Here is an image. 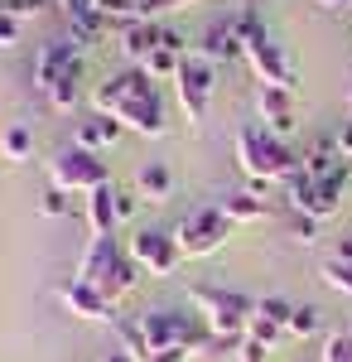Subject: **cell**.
Segmentation results:
<instances>
[{
  "label": "cell",
  "mask_w": 352,
  "mask_h": 362,
  "mask_svg": "<svg viewBox=\"0 0 352 362\" xmlns=\"http://www.w3.org/2000/svg\"><path fill=\"white\" fill-rule=\"evenodd\" d=\"M266 140H271V131L266 126H242L237 131V169H242L246 179H251V194L261 198L266 194V184H261V160H266Z\"/></svg>",
  "instance_id": "7c38bea8"
},
{
  "label": "cell",
  "mask_w": 352,
  "mask_h": 362,
  "mask_svg": "<svg viewBox=\"0 0 352 362\" xmlns=\"http://www.w3.org/2000/svg\"><path fill=\"white\" fill-rule=\"evenodd\" d=\"M169 189H174V174H169V165H160V160L140 165V174H136V194H140V198L164 203V198H169Z\"/></svg>",
  "instance_id": "ffe728a7"
},
{
  "label": "cell",
  "mask_w": 352,
  "mask_h": 362,
  "mask_svg": "<svg viewBox=\"0 0 352 362\" xmlns=\"http://www.w3.org/2000/svg\"><path fill=\"white\" fill-rule=\"evenodd\" d=\"M140 276H145V271H140L136 261H131V251H116V261H111V266H107V271H102L97 280H92V285H97V290L107 295L111 305H116L121 295H131V290L140 285Z\"/></svg>",
  "instance_id": "4fadbf2b"
},
{
  "label": "cell",
  "mask_w": 352,
  "mask_h": 362,
  "mask_svg": "<svg viewBox=\"0 0 352 362\" xmlns=\"http://www.w3.org/2000/svg\"><path fill=\"white\" fill-rule=\"evenodd\" d=\"M15 39H20V20H15L10 10H0V49H10Z\"/></svg>",
  "instance_id": "836d02e7"
},
{
  "label": "cell",
  "mask_w": 352,
  "mask_h": 362,
  "mask_svg": "<svg viewBox=\"0 0 352 362\" xmlns=\"http://www.w3.org/2000/svg\"><path fill=\"white\" fill-rule=\"evenodd\" d=\"M87 223H92V237H111L116 232V189H97V194H87Z\"/></svg>",
  "instance_id": "d6986e66"
},
{
  "label": "cell",
  "mask_w": 352,
  "mask_h": 362,
  "mask_svg": "<svg viewBox=\"0 0 352 362\" xmlns=\"http://www.w3.org/2000/svg\"><path fill=\"white\" fill-rule=\"evenodd\" d=\"M111 116H116L121 126H131L136 136H164V131H169V112H164V102H160V87H155V92H145V97L121 102Z\"/></svg>",
  "instance_id": "9c48e42d"
},
{
  "label": "cell",
  "mask_w": 352,
  "mask_h": 362,
  "mask_svg": "<svg viewBox=\"0 0 352 362\" xmlns=\"http://www.w3.org/2000/svg\"><path fill=\"white\" fill-rule=\"evenodd\" d=\"M324 10H352V0H319Z\"/></svg>",
  "instance_id": "f35d334b"
},
{
  "label": "cell",
  "mask_w": 352,
  "mask_h": 362,
  "mask_svg": "<svg viewBox=\"0 0 352 362\" xmlns=\"http://www.w3.org/2000/svg\"><path fill=\"white\" fill-rule=\"evenodd\" d=\"M116 251H121L116 247V232H111V237H92L87 251H82V261H78V271H73V280H87V285H92V280L116 261Z\"/></svg>",
  "instance_id": "e0dca14e"
},
{
  "label": "cell",
  "mask_w": 352,
  "mask_h": 362,
  "mask_svg": "<svg viewBox=\"0 0 352 362\" xmlns=\"http://www.w3.org/2000/svg\"><path fill=\"white\" fill-rule=\"evenodd\" d=\"M290 314H295V305H290V300H280V295H266V300H256V319L275 324L280 334L290 329Z\"/></svg>",
  "instance_id": "cb8c5ba5"
},
{
  "label": "cell",
  "mask_w": 352,
  "mask_h": 362,
  "mask_svg": "<svg viewBox=\"0 0 352 362\" xmlns=\"http://www.w3.org/2000/svg\"><path fill=\"white\" fill-rule=\"evenodd\" d=\"M39 213H44V218H68V213H73V203H68L63 189H49V194L39 198Z\"/></svg>",
  "instance_id": "f1b7e54d"
},
{
  "label": "cell",
  "mask_w": 352,
  "mask_h": 362,
  "mask_svg": "<svg viewBox=\"0 0 352 362\" xmlns=\"http://www.w3.org/2000/svg\"><path fill=\"white\" fill-rule=\"evenodd\" d=\"M256 112H261V126L271 131L275 140H290L295 136V92H285V87H261L256 92Z\"/></svg>",
  "instance_id": "30bf717a"
},
{
  "label": "cell",
  "mask_w": 352,
  "mask_h": 362,
  "mask_svg": "<svg viewBox=\"0 0 352 362\" xmlns=\"http://www.w3.org/2000/svg\"><path fill=\"white\" fill-rule=\"evenodd\" d=\"M189 353H179V348H164V353H150L145 362H184Z\"/></svg>",
  "instance_id": "74e56055"
},
{
  "label": "cell",
  "mask_w": 352,
  "mask_h": 362,
  "mask_svg": "<svg viewBox=\"0 0 352 362\" xmlns=\"http://www.w3.org/2000/svg\"><path fill=\"white\" fill-rule=\"evenodd\" d=\"M227 362H237V358H227Z\"/></svg>",
  "instance_id": "7bdbcfd3"
},
{
  "label": "cell",
  "mask_w": 352,
  "mask_h": 362,
  "mask_svg": "<svg viewBox=\"0 0 352 362\" xmlns=\"http://www.w3.org/2000/svg\"><path fill=\"white\" fill-rule=\"evenodd\" d=\"M348 107H352V83H348Z\"/></svg>",
  "instance_id": "60d3db41"
},
{
  "label": "cell",
  "mask_w": 352,
  "mask_h": 362,
  "mask_svg": "<svg viewBox=\"0 0 352 362\" xmlns=\"http://www.w3.org/2000/svg\"><path fill=\"white\" fill-rule=\"evenodd\" d=\"M49 174H54V189H63V194H97V189H107V184H111L107 160H97V155L82 150V145L58 150L54 165H49Z\"/></svg>",
  "instance_id": "7a4b0ae2"
},
{
  "label": "cell",
  "mask_w": 352,
  "mask_h": 362,
  "mask_svg": "<svg viewBox=\"0 0 352 362\" xmlns=\"http://www.w3.org/2000/svg\"><path fill=\"white\" fill-rule=\"evenodd\" d=\"M189 300L198 305V314L208 319L213 338H222V343H242L246 338V324H251V314H256V300H251V295L222 290V285H193Z\"/></svg>",
  "instance_id": "6da1fadb"
},
{
  "label": "cell",
  "mask_w": 352,
  "mask_h": 362,
  "mask_svg": "<svg viewBox=\"0 0 352 362\" xmlns=\"http://www.w3.org/2000/svg\"><path fill=\"white\" fill-rule=\"evenodd\" d=\"M121 131H126V126H121L116 116H102V112H97V116H87V121L78 126V145L97 155L102 145H116V140H121Z\"/></svg>",
  "instance_id": "ac0fdd59"
},
{
  "label": "cell",
  "mask_w": 352,
  "mask_h": 362,
  "mask_svg": "<svg viewBox=\"0 0 352 362\" xmlns=\"http://www.w3.org/2000/svg\"><path fill=\"white\" fill-rule=\"evenodd\" d=\"M102 362H136V358H131V353H121V348H116V353H107V358H102Z\"/></svg>",
  "instance_id": "ab89813d"
},
{
  "label": "cell",
  "mask_w": 352,
  "mask_h": 362,
  "mask_svg": "<svg viewBox=\"0 0 352 362\" xmlns=\"http://www.w3.org/2000/svg\"><path fill=\"white\" fill-rule=\"evenodd\" d=\"M58 10H63V15L73 20V15H87V10H97V0H63Z\"/></svg>",
  "instance_id": "8d00e7d4"
},
{
  "label": "cell",
  "mask_w": 352,
  "mask_h": 362,
  "mask_svg": "<svg viewBox=\"0 0 352 362\" xmlns=\"http://www.w3.org/2000/svg\"><path fill=\"white\" fill-rule=\"evenodd\" d=\"M136 198H140V194H126V189H116V218H121V223H126V218H136V208H140Z\"/></svg>",
  "instance_id": "e575fe53"
},
{
  "label": "cell",
  "mask_w": 352,
  "mask_h": 362,
  "mask_svg": "<svg viewBox=\"0 0 352 362\" xmlns=\"http://www.w3.org/2000/svg\"><path fill=\"white\" fill-rule=\"evenodd\" d=\"M63 305H68V314L92 319V324H116V319H121L116 305H111L97 285H87V280H68V285H63Z\"/></svg>",
  "instance_id": "8fae6325"
},
{
  "label": "cell",
  "mask_w": 352,
  "mask_h": 362,
  "mask_svg": "<svg viewBox=\"0 0 352 362\" xmlns=\"http://www.w3.org/2000/svg\"><path fill=\"white\" fill-rule=\"evenodd\" d=\"M242 54H246V44H242V34L232 29V20L213 25L198 39V58H203V63H232V58H242Z\"/></svg>",
  "instance_id": "5bb4252c"
},
{
  "label": "cell",
  "mask_w": 352,
  "mask_h": 362,
  "mask_svg": "<svg viewBox=\"0 0 352 362\" xmlns=\"http://www.w3.org/2000/svg\"><path fill=\"white\" fill-rule=\"evenodd\" d=\"M333 140H338V155H343V160L352 165V121H343V126H338V136H333Z\"/></svg>",
  "instance_id": "d590c367"
},
{
  "label": "cell",
  "mask_w": 352,
  "mask_h": 362,
  "mask_svg": "<svg viewBox=\"0 0 352 362\" xmlns=\"http://www.w3.org/2000/svg\"><path fill=\"white\" fill-rule=\"evenodd\" d=\"M319 276H324V285H333L338 295H352V266L348 261H324Z\"/></svg>",
  "instance_id": "83f0119b"
},
{
  "label": "cell",
  "mask_w": 352,
  "mask_h": 362,
  "mask_svg": "<svg viewBox=\"0 0 352 362\" xmlns=\"http://www.w3.org/2000/svg\"><path fill=\"white\" fill-rule=\"evenodd\" d=\"M179 68H184V58L169 54V49H155V54L145 58V73L150 78H179Z\"/></svg>",
  "instance_id": "4316f807"
},
{
  "label": "cell",
  "mask_w": 352,
  "mask_h": 362,
  "mask_svg": "<svg viewBox=\"0 0 352 362\" xmlns=\"http://www.w3.org/2000/svg\"><path fill=\"white\" fill-rule=\"evenodd\" d=\"M29 150H34V131H29V126H10V131L0 136V155H5L10 165H25Z\"/></svg>",
  "instance_id": "603a6c76"
},
{
  "label": "cell",
  "mask_w": 352,
  "mask_h": 362,
  "mask_svg": "<svg viewBox=\"0 0 352 362\" xmlns=\"http://www.w3.org/2000/svg\"><path fill=\"white\" fill-rule=\"evenodd\" d=\"M285 334H290V338H314V334H319V309H314V305H295Z\"/></svg>",
  "instance_id": "484cf974"
},
{
  "label": "cell",
  "mask_w": 352,
  "mask_h": 362,
  "mask_svg": "<svg viewBox=\"0 0 352 362\" xmlns=\"http://www.w3.org/2000/svg\"><path fill=\"white\" fill-rule=\"evenodd\" d=\"M227 232H232V223L222 218V208H193L189 218H179L174 242H179L184 256H213L227 242Z\"/></svg>",
  "instance_id": "3957f363"
},
{
  "label": "cell",
  "mask_w": 352,
  "mask_h": 362,
  "mask_svg": "<svg viewBox=\"0 0 352 362\" xmlns=\"http://www.w3.org/2000/svg\"><path fill=\"white\" fill-rule=\"evenodd\" d=\"M0 10H5V0H0Z\"/></svg>",
  "instance_id": "b9f144b4"
},
{
  "label": "cell",
  "mask_w": 352,
  "mask_h": 362,
  "mask_svg": "<svg viewBox=\"0 0 352 362\" xmlns=\"http://www.w3.org/2000/svg\"><path fill=\"white\" fill-rule=\"evenodd\" d=\"M145 92H155V78L145 73V68H121V73H111L107 83L92 92V107L102 116H111L121 102H131V97H145Z\"/></svg>",
  "instance_id": "ba28073f"
},
{
  "label": "cell",
  "mask_w": 352,
  "mask_h": 362,
  "mask_svg": "<svg viewBox=\"0 0 352 362\" xmlns=\"http://www.w3.org/2000/svg\"><path fill=\"white\" fill-rule=\"evenodd\" d=\"M271 358V348L266 343H256V338H242V348H237V362H266Z\"/></svg>",
  "instance_id": "4dcf8cb0"
},
{
  "label": "cell",
  "mask_w": 352,
  "mask_h": 362,
  "mask_svg": "<svg viewBox=\"0 0 352 362\" xmlns=\"http://www.w3.org/2000/svg\"><path fill=\"white\" fill-rule=\"evenodd\" d=\"M242 58L251 63V73L261 78V87H285V92H295L299 73H295V63H290V54L275 44L271 34H256V39L246 44Z\"/></svg>",
  "instance_id": "5b68a950"
},
{
  "label": "cell",
  "mask_w": 352,
  "mask_h": 362,
  "mask_svg": "<svg viewBox=\"0 0 352 362\" xmlns=\"http://www.w3.org/2000/svg\"><path fill=\"white\" fill-rule=\"evenodd\" d=\"M140 329H145L150 353L179 348V309H145V314H140ZM179 353H184V348H179Z\"/></svg>",
  "instance_id": "2e32d148"
},
{
  "label": "cell",
  "mask_w": 352,
  "mask_h": 362,
  "mask_svg": "<svg viewBox=\"0 0 352 362\" xmlns=\"http://www.w3.org/2000/svg\"><path fill=\"white\" fill-rule=\"evenodd\" d=\"M116 34H121V54H126L131 68H145V58L160 49V25L155 20H136V25L116 29Z\"/></svg>",
  "instance_id": "9a60e30c"
},
{
  "label": "cell",
  "mask_w": 352,
  "mask_h": 362,
  "mask_svg": "<svg viewBox=\"0 0 352 362\" xmlns=\"http://www.w3.org/2000/svg\"><path fill=\"white\" fill-rule=\"evenodd\" d=\"M82 54H87V49H82L73 34H54L49 44H39V54H34V87H39V92H49L68 68H78Z\"/></svg>",
  "instance_id": "8992f818"
},
{
  "label": "cell",
  "mask_w": 352,
  "mask_h": 362,
  "mask_svg": "<svg viewBox=\"0 0 352 362\" xmlns=\"http://www.w3.org/2000/svg\"><path fill=\"white\" fill-rule=\"evenodd\" d=\"M44 97H49V107H54V112H73V107L82 102V63H78V68H68V73H63Z\"/></svg>",
  "instance_id": "7402d4cb"
},
{
  "label": "cell",
  "mask_w": 352,
  "mask_h": 362,
  "mask_svg": "<svg viewBox=\"0 0 352 362\" xmlns=\"http://www.w3.org/2000/svg\"><path fill=\"white\" fill-rule=\"evenodd\" d=\"M160 49H169V54H179V58H189V39H184L179 29H160Z\"/></svg>",
  "instance_id": "1f68e13d"
},
{
  "label": "cell",
  "mask_w": 352,
  "mask_h": 362,
  "mask_svg": "<svg viewBox=\"0 0 352 362\" xmlns=\"http://www.w3.org/2000/svg\"><path fill=\"white\" fill-rule=\"evenodd\" d=\"M246 338H256V343H266V348H275V338H280V329L251 314V324H246Z\"/></svg>",
  "instance_id": "f546056e"
},
{
  "label": "cell",
  "mask_w": 352,
  "mask_h": 362,
  "mask_svg": "<svg viewBox=\"0 0 352 362\" xmlns=\"http://www.w3.org/2000/svg\"><path fill=\"white\" fill-rule=\"evenodd\" d=\"M290 232H295V242H304V247H309V242H314V237H319V223H314V218H304V213H299L295 223H290Z\"/></svg>",
  "instance_id": "d6a6232c"
},
{
  "label": "cell",
  "mask_w": 352,
  "mask_h": 362,
  "mask_svg": "<svg viewBox=\"0 0 352 362\" xmlns=\"http://www.w3.org/2000/svg\"><path fill=\"white\" fill-rule=\"evenodd\" d=\"M319 362H352V329H333L319 348Z\"/></svg>",
  "instance_id": "d4e9b609"
},
{
  "label": "cell",
  "mask_w": 352,
  "mask_h": 362,
  "mask_svg": "<svg viewBox=\"0 0 352 362\" xmlns=\"http://www.w3.org/2000/svg\"><path fill=\"white\" fill-rule=\"evenodd\" d=\"M217 208H222V218H227V223H261V218H266V198H256L251 189L227 194Z\"/></svg>",
  "instance_id": "44dd1931"
},
{
  "label": "cell",
  "mask_w": 352,
  "mask_h": 362,
  "mask_svg": "<svg viewBox=\"0 0 352 362\" xmlns=\"http://www.w3.org/2000/svg\"><path fill=\"white\" fill-rule=\"evenodd\" d=\"M131 261H136L145 276H174L179 271V261H184V251H179V242H174V232H160V227H145V232H136L131 237Z\"/></svg>",
  "instance_id": "277c9868"
},
{
  "label": "cell",
  "mask_w": 352,
  "mask_h": 362,
  "mask_svg": "<svg viewBox=\"0 0 352 362\" xmlns=\"http://www.w3.org/2000/svg\"><path fill=\"white\" fill-rule=\"evenodd\" d=\"M179 107L189 112V121L198 126L203 116H208V102H213V63H203V58H184V68H179Z\"/></svg>",
  "instance_id": "52a82bcc"
}]
</instances>
